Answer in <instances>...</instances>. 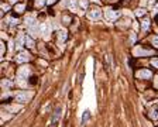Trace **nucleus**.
Instances as JSON below:
<instances>
[{
	"label": "nucleus",
	"instance_id": "obj_1",
	"mask_svg": "<svg viewBox=\"0 0 158 127\" xmlns=\"http://www.w3.org/2000/svg\"><path fill=\"white\" fill-rule=\"evenodd\" d=\"M152 54H154L152 49H145V48H142L141 45H137V47H134V49H133V55L137 56V58H140V56L152 55Z\"/></svg>",
	"mask_w": 158,
	"mask_h": 127
},
{
	"label": "nucleus",
	"instance_id": "obj_2",
	"mask_svg": "<svg viewBox=\"0 0 158 127\" xmlns=\"http://www.w3.org/2000/svg\"><path fill=\"white\" fill-rule=\"evenodd\" d=\"M32 97V93L31 92H27V90H24V92H18L16 95V102L18 103H27V102H30Z\"/></svg>",
	"mask_w": 158,
	"mask_h": 127
},
{
	"label": "nucleus",
	"instance_id": "obj_3",
	"mask_svg": "<svg viewBox=\"0 0 158 127\" xmlns=\"http://www.w3.org/2000/svg\"><path fill=\"white\" fill-rule=\"evenodd\" d=\"M135 78L137 79H150L152 78V71L150 69H140L135 72Z\"/></svg>",
	"mask_w": 158,
	"mask_h": 127
},
{
	"label": "nucleus",
	"instance_id": "obj_4",
	"mask_svg": "<svg viewBox=\"0 0 158 127\" xmlns=\"http://www.w3.org/2000/svg\"><path fill=\"white\" fill-rule=\"evenodd\" d=\"M38 32H41V27H38V24L35 21V23H32L31 25L28 27V34L31 35L32 38H35V37L38 35Z\"/></svg>",
	"mask_w": 158,
	"mask_h": 127
},
{
	"label": "nucleus",
	"instance_id": "obj_5",
	"mask_svg": "<svg viewBox=\"0 0 158 127\" xmlns=\"http://www.w3.org/2000/svg\"><path fill=\"white\" fill-rule=\"evenodd\" d=\"M40 34H42L44 40H48V38H49V34H51V25L48 23H44L41 25V32H40Z\"/></svg>",
	"mask_w": 158,
	"mask_h": 127
},
{
	"label": "nucleus",
	"instance_id": "obj_6",
	"mask_svg": "<svg viewBox=\"0 0 158 127\" xmlns=\"http://www.w3.org/2000/svg\"><path fill=\"white\" fill-rule=\"evenodd\" d=\"M87 17H89L90 20H99V18L102 17V11H100L99 8H92V10L87 11Z\"/></svg>",
	"mask_w": 158,
	"mask_h": 127
},
{
	"label": "nucleus",
	"instance_id": "obj_7",
	"mask_svg": "<svg viewBox=\"0 0 158 127\" xmlns=\"http://www.w3.org/2000/svg\"><path fill=\"white\" fill-rule=\"evenodd\" d=\"M16 61L18 64L28 62V61H30V54H28V52H25V51H21V52L16 56Z\"/></svg>",
	"mask_w": 158,
	"mask_h": 127
},
{
	"label": "nucleus",
	"instance_id": "obj_8",
	"mask_svg": "<svg viewBox=\"0 0 158 127\" xmlns=\"http://www.w3.org/2000/svg\"><path fill=\"white\" fill-rule=\"evenodd\" d=\"M148 117H150L151 120H154V121L158 120V104H154V106L150 107V110H148Z\"/></svg>",
	"mask_w": 158,
	"mask_h": 127
},
{
	"label": "nucleus",
	"instance_id": "obj_9",
	"mask_svg": "<svg viewBox=\"0 0 158 127\" xmlns=\"http://www.w3.org/2000/svg\"><path fill=\"white\" fill-rule=\"evenodd\" d=\"M104 16H106V18H107V20H116V18H118L120 13H118V11H116V10L107 8V10L104 11Z\"/></svg>",
	"mask_w": 158,
	"mask_h": 127
},
{
	"label": "nucleus",
	"instance_id": "obj_10",
	"mask_svg": "<svg viewBox=\"0 0 158 127\" xmlns=\"http://www.w3.org/2000/svg\"><path fill=\"white\" fill-rule=\"evenodd\" d=\"M30 75V66H21L18 71V78L21 79H27V76Z\"/></svg>",
	"mask_w": 158,
	"mask_h": 127
},
{
	"label": "nucleus",
	"instance_id": "obj_11",
	"mask_svg": "<svg viewBox=\"0 0 158 127\" xmlns=\"http://www.w3.org/2000/svg\"><path fill=\"white\" fill-rule=\"evenodd\" d=\"M59 116H61V109L58 107V109L54 111V116H52V120H51V127L56 126V121L59 120Z\"/></svg>",
	"mask_w": 158,
	"mask_h": 127
},
{
	"label": "nucleus",
	"instance_id": "obj_12",
	"mask_svg": "<svg viewBox=\"0 0 158 127\" xmlns=\"http://www.w3.org/2000/svg\"><path fill=\"white\" fill-rule=\"evenodd\" d=\"M66 38H68V32L65 31V30H59V31H58V40L65 41Z\"/></svg>",
	"mask_w": 158,
	"mask_h": 127
},
{
	"label": "nucleus",
	"instance_id": "obj_13",
	"mask_svg": "<svg viewBox=\"0 0 158 127\" xmlns=\"http://www.w3.org/2000/svg\"><path fill=\"white\" fill-rule=\"evenodd\" d=\"M68 7H69L71 11H76V8H78L76 0H69V1H68Z\"/></svg>",
	"mask_w": 158,
	"mask_h": 127
},
{
	"label": "nucleus",
	"instance_id": "obj_14",
	"mask_svg": "<svg viewBox=\"0 0 158 127\" xmlns=\"http://www.w3.org/2000/svg\"><path fill=\"white\" fill-rule=\"evenodd\" d=\"M141 23H142L141 24V28L144 30V31H147V30L150 28V18H144Z\"/></svg>",
	"mask_w": 158,
	"mask_h": 127
},
{
	"label": "nucleus",
	"instance_id": "obj_15",
	"mask_svg": "<svg viewBox=\"0 0 158 127\" xmlns=\"http://www.w3.org/2000/svg\"><path fill=\"white\" fill-rule=\"evenodd\" d=\"M1 86L4 89H8V87L13 86V82L11 80H7V79H1Z\"/></svg>",
	"mask_w": 158,
	"mask_h": 127
},
{
	"label": "nucleus",
	"instance_id": "obj_16",
	"mask_svg": "<svg viewBox=\"0 0 158 127\" xmlns=\"http://www.w3.org/2000/svg\"><path fill=\"white\" fill-rule=\"evenodd\" d=\"M25 44H27V48L34 47V41H32V38H28V37H25Z\"/></svg>",
	"mask_w": 158,
	"mask_h": 127
},
{
	"label": "nucleus",
	"instance_id": "obj_17",
	"mask_svg": "<svg viewBox=\"0 0 158 127\" xmlns=\"http://www.w3.org/2000/svg\"><path fill=\"white\" fill-rule=\"evenodd\" d=\"M4 54H6V44L1 42V44H0V55H1V58L4 56Z\"/></svg>",
	"mask_w": 158,
	"mask_h": 127
},
{
	"label": "nucleus",
	"instance_id": "obj_18",
	"mask_svg": "<svg viewBox=\"0 0 158 127\" xmlns=\"http://www.w3.org/2000/svg\"><path fill=\"white\" fill-rule=\"evenodd\" d=\"M24 41H25V37H24V35H20V37H18V41H17V47H23V44H24Z\"/></svg>",
	"mask_w": 158,
	"mask_h": 127
},
{
	"label": "nucleus",
	"instance_id": "obj_19",
	"mask_svg": "<svg viewBox=\"0 0 158 127\" xmlns=\"http://www.w3.org/2000/svg\"><path fill=\"white\" fill-rule=\"evenodd\" d=\"M135 16L137 17L145 16V10H144V8H137V10H135Z\"/></svg>",
	"mask_w": 158,
	"mask_h": 127
},
{
	"label": "nucleus",
	"instance_id": "obj_20",
	"mask_svg": "<svg viewBox=\"0 0 158 127\" xmlns=\"http://www.w3.org/2000/svg\"><path fill=\"white\" fill-rule=\"evenodd\" d=\"M24 4H16V11L20 14V13H23V10H24Z\"/></svg>",
	"mask_w": 158,
	"mask_h": 127
},
{
	"label": "nucleus",
	"instance_id": "obj_21",
	"mask_svg": "<svg viewBox=\"0 0 158 127\" xmlns=\"http://www.w3.org/2000/svg\"><path fill=\"white\" fill-rule=\"evenodd\" d=\"M79 7H82V10H85L87 7V1L86 0H80L79 1Z\"/></svg>",
	"mask_w": 158,
	"mask_h": 127
},
{
	"label": "nucleus",
	"instance_id": "obj_22",
	"mask_svg": "<svg viewBox=\"0 0 158 127\" xmlns=\"http://www.w3.org/2000/svg\"><path fill=\"white\" fill-rule=\"evenodd\" d=\"M151 42H152V45H154L155 48H158V35L152 37V38H151Z\"/></svg>",
	"mask_w": 158,
	"mask_h": 127
},
{
	"label": "nucleus",
	"instance_id": "obj_23",
	"mask_svg": "<svg viewBox=\"0 0 158 127\" xmlns=\"http://www.w3.org/2000/svg\"><path fill=\"white\" fill-rule=\"evenodd\" d=\"M151 65H152L154 68H157V69H158V58H154V59H151Z\"/></svg>",
	"mask_w": 158,
	"mask_h": 127
},
{
	"label": "nucleus",
	"instance_id": "obj_24",
	"mask_svg": "<svg viewBox=\"0 0 158 127\" xmlns=\"http://www.w3.org/2000/svg\"><path fill=\"white\" fill-rule=\"evenodd\" d=\"M8 21H10L11 25H16V24L18 23V20H17V18H13V17H10V18H8Z\"/></svg>",
	"mask_w": 158,
	"mask_h": 127
},
{
	"label": "nucleus",
	"instance_id": "obj_25",
	"mask_svg": "<svg viewBox=\"0 0 158 127\" xmlns=\"http://www.w3.org/2000/svg\"><path fill=\"white\" fill-rule=\"evenodd\" d=\"M62 21H63V24H69V21H71V17L63 16V17H62Z\"/></svg>",
	"mask_w": 158,
	"mask_h": 127
},
{
	"label": "nucleus",
	"instance_id": "obj_26",
	"mask_svg": "<svg viewBox=\"0 0 158 127\" xmlns=\"http://www.w3.org/2000/svg\"><path fill=\"white\" fill-rule=\"evenodd\" d=\"M87 119H89V111H85V113H83V119H82V123H85Z\"/></svg>",
	"mask_w": 158,
	"mask_h": 127
},
{
	"label": "nucleus",
	"instance_id": "obj_27",
	"mask_svg": "<svg viewBox=\"0 0 158 127\" xmlns=\"http://www.w3.org/2000/svg\"><path fill=\"white\" fill-rule=\"evenodd\" d=\"M30 83H32V85H34V83H37V78H35V76H31V78H30Z\"/></svg>",
	"mask_w": 158,
	"mask_h": 127
},
{
	"label": "nucleus",
	"instance_id": "obj_28",
	"mask_svg": "<svg viewBox=\"0 0 158 127\" xmlns=\"http://www.w3.org/2000/svg\"><path fill=\"white\" fill-rule=\"evenodd\" d=\"M1 8H3L4 11H7V10H8V4H4V3H3V4H1Z\"/></svg>",
	"mask_w": 158,
	"mask_h": 127
},
{
	"label": "nucleus",
	"instance_id": "obj_29",
	"mask_svg": "<svg viewBox=\"0 0 158 127\" xmlns=\"http://www.w3.org/2000/svg\"><path fill=\"white\" fill-rule=\"evenodd\" d=\"M35 4H37V6H42V4H44V0H37V3H35Z\"/></svg>",
	"mask_w": 158,
	"mask_h": 127
},
{
	"label": "nucleus",
	"instance_id": "obj_30",
	"mask_svg": "<svg viewBox=\"0 0 158 127\" xmlns=\"http://www.w3.org/2000/svg\"><path fill=\"white\" fill-rule=\"evenodd\" d=\"M154 87H155V89H158V78L154 80Z\"/></svg>",
	"mask_w": 158,
	"mask_h": 127
},
{
	"label": "nucleus",
	"instance_id": "obj_31",
	"mask_svg": "<svg viewBox=\"0 0 158 127\" xmlns=\"http://www.w3.org/2000/svg\"><path fill=\"white\" fill-rule=\"evenodd\" d=\"M56 0H47V4H54Z\"/></svg>",
	"mask_w": 158,
	"mask_h": 127
},
{
	"label": "nucleus",
	"instance_id": "obj_32",
	"mask_svg": "<svg viewBox=\"0 0 158 127\" xmlns=\"http://www.w3.org/2000/svg\"><path fill=\"white\" fill-rule=\"evenodd\" d=\"M8 1H10L11 4H17V0H8Z\"/></svg>",
	"mask_w": 158,
	"mask_h": 127
},
{
	"label": "nucleus",
	"instance_id": "obj_33",
	"mask_svg": "<svg viewBox=\"0 0 158 127\" xmlns=\"http://www.w3.org/2000/svg\"><path fill=\"white\" fill-rule=\"evenodd\" d=\"M93 3H96V4H100V0H92Z\"/></svg>",
	"mask_w": 158,
	"mask_h": 127
},
{
	"label": "nucleus",
	"instance_id": "obj_34",
	"mask_svg": "<svg viewBox=\"0 0 158 127\" xmlns=\"http://www.w3.org/2000/svg\"><path fill=\"white\" fill-rule=\"evenodd\" d=\"M109 1H114V0H109Z\"/></svg>",
	"mask_w": 158,
	"mask_h": 127
}]
</instances>
